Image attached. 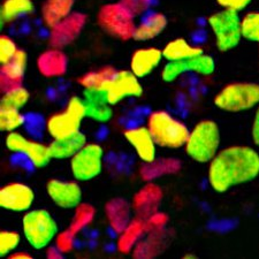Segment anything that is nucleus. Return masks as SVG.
Returning a JSON list of instances; mask_svg holds the SVG:
<instances>
[{
  "label": "nucleus",
  "instance_id": "nucleus-24",
  "mask_svg": "<svg viewBox=\"0 0 259 259\" xmlns=\"http://www.w3.org/2000/svg\"><path fill=\"white\" fill-rule=\"evenodd\" d=\"M75 0H44L40 7V19L51 29L74 12Z\"/></svg>",
  "mask_w": 259,
  "mask_h": 259
},
{
  "label": "nucleus",
  "instance_id": "nucleus-23",
  "mask_svg": "<svg viewBox=\"0 0 259 259\" xmlns=\"http://www.w3.org/2000/svg\"><path fill=\"white\" fill-rule=\"evenodd\" d=\"M146 226L145 220L141 217H134L128 226L118 235L116 249L120 253H132L137 243L145 236Z\"/></svg>",
  "mask_w": 259,
  "mask_h": 259
},
{
  "label": "nucleus",
  "instance_id": "nucleus-26",
  "mask_svg": "<svg viewBox=\"0 0 259 259\" xmlns=\"http://www.w3.org/2000/svg\"><path fill=\"white\" fill-rule=\"evenodd\" d=\"M167 243L166 229L160 232L146 233L135 249L133 250V257L136 259H150L154 258L164 251Z\"/></svg>",
  "mask_w": 259,
  "mask_h": 259
},
{
  "label": "nucleus",
  "instance_id": "nucleus-27",
  "mask_svg": "<svg viewBox=\"0 0 259 259\" xmlns=\"http://www.w3.org/2000/svg\"><path fill=\"white\" fill-rule=\"evenodd\" d=\"M35 12L32 0H4L0 6V23L11 24L20 19L27 18Z\"/></svg>",
  "mask_w": 259,
  "mask_h": 259
},
{
  "label": "nucleus",
  "instance_id": "nucleus-9",
  "mask_svg": "<svg viewBox=\"0 0 259 259\" xmlns=\"http://www.w3.org/2000/svg\"><path fill=\"white\" fill-rule=\"evenodd\" d=\"M104 150L98 143H87L73 158L70 172L76 181H90L102 173Z\"/></svg>",
  "mask_w": 259,
  "mask_h": 259
},
{
  "label": "nucleus",
  "instance_id": "nucleus-18",
  "mask_svg": "<svg viewBox=\"0 0 259 259\" xmlns=\"http://www.w3.org/2000/svg\"><path fill=\"white\" fill-rule=\"evenodd\" d=\"M36 67L41 76L59 78L65 76L68 70V57L64 50L50 47L37 57Z\"/></svg>",
  "mask_w": 259,
  "mask_h": 259
},
{
  "label": "nucleus",
  "instance_id": "nucleus-28",
  "mask_svg": "<svg viewBox=\"0 0 259 259\" xmlns=\"http://www.w3.org/2000/svg\"><path fill=\"white\" fill-rule=\"evenodd\" d=\"M161 51L164 59L167 60V62L190 59V58L198 57L204 53L202 48L190 44L187 39L181 38V37L168 41Z\"/></svg>",
  "mask_w": 259,
  "mask_h": 259
},
{
  "label": "nucleus",
  "instance_id": "nucleus-34",
  "mask_svg": "<svg viewBox=\"0 0 259 259\" xmlns=\"http://www.w3.org/2000/svg\"><path fill=\"white\" fill-rule=\"evenodd\" d=\"M26 115L21 113L20 110L14 108L0 107V131L12 133L24 126Z\"/></svg>",
  "mask_w": 259,
  "mask_h": 259
},
{
  "label": "nucleus",
  "instance_id": "nucleus-45",
  "mask_svg": "<svg viewBox=\"0 0 259 259\" xmlns=\"http://www.w3.org/2000/svg\"><path fill=\"white\" fill-rule=\"evenodd\" d=\"M65 254L61 251H59V249L57 248L56 245L54 246H49L47 249V257L50 259H62Z\"/></svg>",
  "mask_w": 259,
  "mask_h": 259
},
{
  "label": "nucleus",
  "instance_id": "nucleus-25",
  "mask_svg": "<svg viewBox=\"0 0 259 259\" xmlns=\"http://www.w3.org/2000/svg\"><path fill=\"white\" fill-rule=\"evenodd\" d=\"M88 143L87 136L82 132L60 140H53L49 144L50 154L52 159H70Z\"/></svg>",
  "mask_w": 259,
  "mask_h": 259
},
{
  "label": "nucleus",
  "instance_id": "nucleus-21",
  "mask_svg": "<svg viewBox=\"0 0 259 259\" xmlns=\"http://www.w3.org/2000/svg\"><path fill=\"white\" fill-rule=\"evenodd\" d=\"M132 203L123 197L111 198L105 204V215L110 228L119 234L128 226L133 219Z\"/></svg>",
  "mask_w": 259,
  "mask_h": 259
},
{
  "label": "nucleus",
  "instance_id": "nucleus-43",
  "mask_svg": "<svg viewBox=\"0 0 259 259\" xmlns=\"http://www.w3.org/2000/svg\"><path fill=\"white\" fill-rule=\"evenodd\" d=\"M215 2L223 10L240 13V12L244 11L246 7H249L252 0H215Z\"/></svg>",
  "mask_w": 259,
  "mask_h": 259
},
{
  "label": "nucleus",
  "instance_id": "nucleus-31",
  "mask_svg": "<svg viewBox=\"0 0 259 259\" xmlns=\"http://www.w3.org/2000/svg\"><path fill=\"white\" fill-rule=\"evenodd\" d=\"M96 213H97V211H96V207L93 204L84 202L80 203L74 208V214L68 228L75 235H77L83 229L93 224V221L96 218Z\"/></svg>",
  "mask_w": 259,
  "mask_h": 259
},
{
  "label": "nucleus",
  "instance_id": "nucleus-1",
  "mask_svg": "<svg viewBox=\"0 0 259 259\" xmlns=\"http://www.w3.org/2000/svg\"><path fill=\"white\" fill-rule=\"evenodd\" d=\"M258 175L259 153L248 145L227 146L208 162V185L219 194L252 181Z\"/></svg>",
  "mask_w": 259,
  "mask_h": 259
},
{
  "label": "nucleus",
  "instance_id": "nucleus-16",
  "mask_svg": "<svg viewBox=\"0 0 259 259\" xmlns=\"http://www.w3.org/2000/svg\"><path fill=\"white\" fill-rule=\"evenodd\" d=\"M28 66V53L19 49L12 59L0 67V91H7L21 87L24 80V74Z\"/></svg>",
  "mask_w": 259,
  "mask_h": 259
},
{
  "label": "nucleus",
  "instance_id": "nucleus-33",
  "mask_svg": "<svg viewBox=\"0 0 259 259\" xmlns=\"http://www.w3.org/2000/svg\"><path fill=\"white\" fill-rule=\"evenodd\" d=\"M2 95L0 107L14 108V110L21 111L30 100V93L23 85L15 88V89H12Z\"/></svg>",
  "mask_w": 259,
  "mask_h": 259
},
{
  "label": "nucleus",
  "instance_id": "nucleus-10",
  "mask_svg": "<svg viewBox=\"0 0 259 259\" xmlns=\"http://www.w3.org/2000/svg\"><path fill=\"white\" fill-rule=\"evenodd\" d=\"M88 16L81 12H73L49 31L50 47L64 50L76 41L84 30Z\"/></svg>",
  "mask_w": 259,
  "mask_h": 259
},
{
  "label": "nucleus",
  "instance_id": "nucleus-46",
  "mask_svg": "<svg viewBox=\"0 0 259 259\" xmlns=\"http://www.w3.org/2000/svg\"><path fill=\"white\" fill-rule=\"evenodd\" d=\"M8 257L11 259H31L32 258L31 254L26 251H14L12 252Z\"/></svg>",
  "mask_w": 259,
  "mask_h": 259
},
{
  "label": "nucleus",
  "instance_id": "nucleus-8",
  "mask_svg": "<svg viewBox=\"0 0 259 259\" xmlns=\"http://www.w3.org/2000/svg\"><path fill=\"white\" fill-rule=\"evenodd\" d=\"M207 23L214 35L215 47L220 52L232 51L240 44L242 39L240 13L221 10L208 16Z\"/></svg>",
  "mask_w": 259,
  "mask_h": 259
},
{
  "label": "nucleus",
  "instance_id": "nucleus-7",
  "mask_svg": "<svg viewBox=\"0 0 259 259\" xmlns=\"http://www.w3.org/2000/svg\"><path fill=\"white\" fill-rule=\"evenodd\" d=\"M85 115V104L83 97H70L64 111L54 113L47 119V132L53 140L72 136L80 131Z\"/></svg>",
  "mask_w": 259,
  "mask_h": 259
},
{
  "label": "nucleus",
  "instance_id": "nucleus-41",
  "mask_svg": "<svg viewBox=\"0 0 259 259\" xmlns=\"http://www.w3.org/2000/svg\"><path fill=\"white\" fill-rule=\"evenodd\" d=\"M75 237L76 235L69 228H67L57 234L56 239H54V245L59 249V251L67 254L73 251L75 246Z\"/></svg>",
  "mask_w": 259,
  "mask_h": 259
},
{
  "label": "nucleus",
  "instance_id": "nucleus-3",
  "mask_svg": "<svg viewBox=\"0 0 259 259\" xmlns=\"http://www.w3.org/2000/svg\"><path fill=\"white\" fill-rule=\"evenodd\" d=\"M220 128L215 121L200 120L189 133L185 145L190 159L200 164L210 162L220 150Z\"/></svg>",
  "mask_w": 259,
  "mask_h": 259
},
{
  "label": "nucleus",
  "instance_id": "nucleus-22",
  "mask_svg": "<svg viewBox=\"0 0 259 259\" xmlns=\"http://www.w3.org/2000/svg\"><path fill=\"white\" fill-rule=\"evenodd\" d=\"M168 24L166 15L157 11H150L141 18V21L136 24L134 39L136 41H150L165 31Z\"/></svg>",
  "mask_w": 259,
  "mask_h": 259
},
{
  "label": "nucleus",
  "instance_id": "nucleus-35",
  "mask_svg": "<svg viewBox=\"0 0 259 259\" xmlns=\"http://www.w3.org/2000/svg\"><path fill=\"white\" fill-rule=\"evenodd\" d=\"M242 38L259 44V12H248L241 18Z\"/></svg>",
  "mask_w": 259,
  "mask_h": 259
},
{
  "label": "nucleus",
  "instance_id": "nucleus-6",
  "mask_svg": "<svg viewBox=\"0 0 259 259\" xmlns=\"http://www.w3.org/2000/svg\"><path fill=\"white\" fill-rule=\"evenodd\" d=\"M97 23L104 32L115 39L127 41L134 39L136 18L122 4L108 3L99 8Z\"/></svg>",
  "mask_w": 259,
  "mask_h": 259
},
{
  "label": "nucleus",
  "instance_id": "nucleus-19",
  "mask_svg": "<svg viewBox=\"0 0 259 259\" xmlns=\"http://www.w3.org/2000/svg\"><path fill=\"white\" fill-rule=\"evenodd\" d=\"M83 100L85 104V115L99 123H107L113 118L112 105L108 103L106 90L83 89Z\"/></svg>",
  "mask_w": 259,
  "mask_h": 259
},
{
  "label": "nucleus",
  "instance_id": "nucleus-47",
  "mask_svg": "<svg viewBox=\"0 0 259 259\" xmlns=\"http://www.w3.org/2000/svg\"><path fill=\"white\" fill-rule=\"evenodd\" d=\"M185 259H193V258H197V256H195V254H186V256H183Z\"/></svg>",
  "mask_w": 259,
  "mask_h": 259
},
{
  "label": "nucleus",
  "instance_id": "nucleus-17",
  "mask_svg": "<svg viewBox=\"0 0 259 259\" xmlns=\"http://www.w3.org/2000/svg\"><path fill=\"white\" fill-rule=\"evenodd\" d=\"M162 197V189L156 182H146L133 197L132 206L135 215L145 219L153 212L158 211Z\"/></svg>",
  "mask_w": 259,
  "mask_h": 259
},
{
  "label": "nucleus",
  "instance_id": "nucleus-37",
  "mask_svg": "<svg viewBox=\"0 0 259 259\" xmlns=\"http://www.w3.org/2000/svg\"><path fill=\"white\" fill-rule=\"evenodd\" d=\"M24 121V127L27 128L28 133L32 137H39L41 133L47 131V120L43 119V116L36 113H28Z\"/></svg>",
  "mask_w": 259,
  "mask_h": 259
},
{
  "label": "nucleus",
  "instance_id": "nucleus-39",
  "mask_svg": "<svg viewBox=\"0 0 259 259\" xmlns=\"http://www.w3.org/2000/svg\"><path fill=\"white\" fill-rule=\"evenodd\" d=\"M29 140L30 139L23 136L22 134L19 132H12L7 134L5 144H6V148L10 150L11 152L22 154L27 148Z\"/></svg>",
  "mask_w": 259,
  "mask_h": 259
},
{
  "label": "nucleus",
  "instance_id": "nucleus-2",
  "mask_svg": "<svg viewBox=\"0 0 259 259\" xmlns=\"http://www.w3.org/2000/svg\"><path fill=\"white\" fill-rule=\"evenodd\" d=\"M146 127L158 146L170 150L185 148L190 133L183 121L165 110L151 112L146 119Z\"/></svg>",
  "mask_w": 259,
  "mask_h": 259
},
{
  "label": "nucleus",
  "instance_id": "nucleus-14",
  "mask_svg": "<svg viewBox=\"0 0 259 259\" xmlns=\"http://www.w3.org/2000/svg\"><path fill=\"white\" fill-rule=\"evenodd\" d=\"M47 193L52 202L61 208L69 210L82 203V188L76 181L51 179L47 183Z\"/></svg>",
  "mask_w": 259,
  "mask_h": 259
},
{
  "label": "nucleus",
  "instance_id": "nucleus-29",
  "mask_svg": "<svg viewBox=\"0 0 259 259\" xmlns=\"http://www.w3.org/2000/svg\"><path fill=\"white\" fill-rule=\"evenodd\" d=\"M180 168V162L175 159H156L148 164H144L140 169V177L145 182L154 181V180L162 177V175L172 174L178 172Z\"/></svg>",
  "mask_w": 259,
  "mask_h": 259
},
{
  "label": "nucleus",
  "instance_id": "nucleus-42",
  "mask_svg": "<svg viewBox=\"0 0 259 259\" xmlns=\"http://www.w3.org/2000/svg\"><path fill=\"white\" fill-rule=\"evenodd\" d=\"M145 220V226H146V232H160L166 229V225L168 223V217H167L166 213L156 211L153 212L152 214L146 217Z\"/></svg>",
  "mask_w": 259,
  "mask_h": 259
},
{
  "label": "nucleus",
  "instance_id": "nucleus-15",
  "mask_svg": "<svg viewBox=\"0 0 259 259\" xmlns=\"http://www.w3.org/2000/svg\"><path fill=\"white\" fill-rule=\"evenodd\" d=\"M123 137L143 164H148L157 159L158 145L148 127L137 126L128 128L123 132Z\"/></svg>",
  "mask_w": 259,
  "mask_h": 259
},
{
  "label": "nucleus",
  "instance_id": "nucleus-20",
  "mask_svg": "<svg viewBox=\"0 0 259 259\" xmlns=\"http://www.w3.org/2000/svg\"><path fill=\"white\" fill-rule=\"evenodd\" d=\"M162 59L164 56L161 50L152 47L141 48L132 54L129 66L132 72L141 80L153 73V70L159 67Z\"/></svg>",
  "mask_w": 259,
  "mask_h": 259
},
{
  "label": "nucleus",
  "instance_id": "nucleus-4",
  "mask_svg": "<svg viewBox=\"0 0 259 259\" xmlns=\"http://www.w3.org/2000/svg\"><path fill=\"white\" fill-rule=\"evenodd\" d=\"M213 104L227 113H242L259 105V84L256 82H232L218 91Z\"/></svg>",
  "mask_w": 259,
  "mask_h": 259
},
{
  "label": "nucleus",
  "instance_id": "nucleus-38",
  "mask_svg": "<svg viewBox=\"0 0 259 259\" xmlns=\"http://www.w3.org/2000/svg\"><path fill=\"white\" fill-rule=\"evenodd\" d=\"M18 51V45L11 36H0V65H4L10 61Z\"/></svg>",
  "mask_w": 259,
  "mask_h": 259
},
{
  "label": "nucleus",
  "instance_id": "nucleus-30",
  "mask_svg": "<svg viewBox=\"0 0 259 259\" xmlns=\"http://www.w3.org/2000/svg\"><path fill=\"white\" fill-rule=\"evenodd\" d=\"M115 73L116 69L113 67L105 66L103 68L83 74L81 77H78L77 82L83 89L106 90L108 83L113 78Z\"/></svg>",
  "mask_w": 259,
  "mask_h": 259
},
{
  "label": "nucleus",
  "instance_id": "nucleus-5",
  "mask_svg": "<svg viewBox=\"0 0 259 259\" xmlns=\"http://www.w3.org/2000/svg\"><path fill=\"white\" fill-rule=\"evenodd\" d=\"M22 233L31 248L41 250L48 248L56 239L59 226L48 210L35 208L23 214Z\"/></svg>",
  "mask_w": 259,
  "mask_h": 259
},
{
  "label": "nucleus",
  "instance_id": "nucleus-44",
  "mask_svg": "<svg viewBox=\"0 0 259 259\" xmlns=\"http://www.w3.org/2000/svg\"><path fill=\"white\" fill-rule=\"evenodd\" d=\"M251 139L253 144L259 146V105L257 106V110L253 115V121L251 124Z\"/></svg>",
  "mask_w": 259,
  "mask_h": 259
},
{
  "label": "nucleus",
  "instance_id": "nucleus-12",
  "mask_svg": "<svg viewBox=\"0 0 259 259\" xmlns=\"http://www.w3.org/2000/svg\"><path fill=\"white\" fill-rule=\"evenodd\" d=\"M106 94L108 103L114 106L127 98L141 97L143 95V87L140 78L131 69L116 70L106 88Z\"/></svg>",
  "mask_w": 259,
  "mask_h": 259
},
{
  "label": "nucleus",
  "instance_id": "nucleus-36",
  "mask_svg": "<svg viewBox=\"0 0 259 259\" xmlns=\"http://www.w3.org/2000/svg\"><path fill=\"white\" fill-rule=\"evenodd\" d=\"M21 243V235L15 231H2L0 233V256L8 257Z\"/></svg>",
  "mask_w": 259,
  "mask_h": 259
},
{
  "label": "nucleus",
  "instance_id": "nucleus-11",
  "mask_svg": "<svg viewBox=\"0 0 259 259\" xmlns=\"http://www.w3.org/2000/svg\"><path fill=\"white\" fill-rule=\"evenodd\" d=\"M215 70V61L208 54H200L198 57L181 61L167 62L161 69V80L166 83L177 81L186 73H195L202 76H210Z\"/></svg>",
  "mask_w": 259,
  "mask_h": 259
},
{
  "label": "nucleus",
  "instance_id": "nucleus-13",
  "mask_svg": "<svg viewBox=\"0 0 259 259\" xmlns=\"http://www.w3.org/2000/svg\"><path fill=\"white\" fill-rule=\"evenodd\" d=\"M35 200V191L23 182L7 183L0 189V206L12 212H27Z\"/></svg>",
  "mask_w": 259,
  "mask_h": 259
},
{
  "label": "nucleus",
  "instance_id": "nucleus-40",
  "mask_svg": "<svg viewBox=\"0 0 259 259\" xmlns=\"http://www.w3.org/2000/svg\"><path fill=\"white\" fill-rule=\"evenodd\" d=\"M154 0H120V3L135 16V18H142V16L149 13L153 5Z\"/></svg>",
  "mask_w": 259,
  "mask_h": 259
},
{
  "label": "nucleus",
  "instance_id": "nucleus-48",
  "mask_svg": "<svg viewBox=\"0 0 259 259\" xmlns=\"http://www.w3.org/2000/svg\"><path fill=\"white\" fill-rule=\"evenodd\" d=\"M258 53H259V50H258Z\"/></svg>",
  "mask_w": 259,
  "mask_h": 259
},
{
  "label": "nucleus",
  "instance_id": "nucleus-32",
  "mask_svg": "<svg viewBox=\"0 0 259 259\" xmlns=\"http://www.w3.org/2000/svg\"><path fill=\"white\" fill-rule=\"evenodd\" d=\"M22 154L28 158V160L31 162L32 167L35 168H44L52 160L49 145H45L41 142L33 139L29 140L27 148Z\"/></svg>",
  "mask_w": 259,
  "mask_h": 259
}]
</instances>
